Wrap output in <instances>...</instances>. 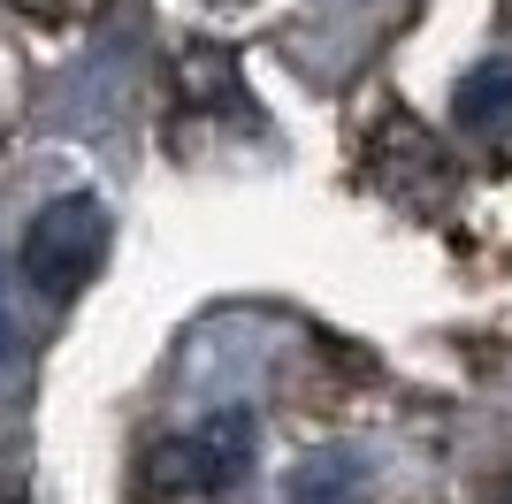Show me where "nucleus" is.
Returning <instances> with one entry per match:
<instances>
[{
    "instance_id": "1",
    "label": "nucleus",
    "mask_w": 512,
    "mask_h": 504,
    "mask_svg": "<svg viewBox=\"0 0 512 504\" xmlns=\"http://www.w3.org/2000/svg\"><path fill=\"white\" fill-rule=\"evenodd\" d=\"M253 466V413L245 405H222L192 428V436L161 443L146 459V489L153 497H214V489H230L237 474Z\"/></svg>"
},
{
    "instance_id": "2",
    "label": "nucleus",
    "mask_w": 512,
    "mask_h": 504,
    "mask_svg": "<svg viewBox=\"0 0 512 504\" xmlns=\"http://www.w3.org/2000/svg\"><path fill=\"white\" fill-rule=\"evenodd\" d=\"M100 260H107V207L92 191L54 199V207L31 222V237H23V275H31L39 291H54V298L85 291Z\"/></svg>"
},
{
    "instance_id": "3",
    "label": "nucleus",
    "mask_w": 512,
    "mask_h": 504,
    "mask_svg": "<svg viewBox=\"0 0 512 504\" xmlns=\"http://www.w3.org/2000/svg\"><path fill=\"white\" fill-rule=\"evenodd\" d=\"M451 115H459V130L505 146V138H512V62H505V54H490V62H474L467 77H459Z\"/></svg>"
},
{
    "instance_id": "4",
    "label": "nucleus",
    "mask_w": 512,
    "mask_h": 504,
    "mask_svg": "<svg viewBox=\"0 0 512 504\" xmlns=\"http://www.w3.org/2000/svg\"><path fill=\"white\" fill-rule=\"evenodd\" d=\"M367 489H375V474H367V459L344 451V443L306 451V459L291 466V504H367Z\"/></svg>"
},
{
    "instance_id": "5",
    "label": "nucleus",
    "mask_w": 512,
    "mask_h": 504,
    "mask_svg": "<svg viewBox=\"0 0 512 504\" xmlns=\"http://www.w3.org/2000/svg\"><path fill=\"white\" fill-rule=\"evenodd\" d=\"M0 352H8V314H0Z\"/></svg>"
}]
</instances>
